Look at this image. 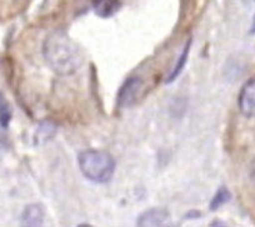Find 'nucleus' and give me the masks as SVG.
<instances>
[{"instance_id": "nucleus-1", "label": "nucleus", "mask_w": 255, "mask_h": 227, "mask_svg": "<svg viewBox=\"0 0 255 227\" xmlns=\"http://www.w3.org/2000/svg\"><path fill=\"white\" fill-rule=\"evenodd\" d=\"M43 55L46 64L59 76L75 74L83 65V54L77 44L64 33L56 31L45 39Z\"/></svg>"}, {"instance_id": "nucleus-2", "label": "nucleus", "mask_w": 255, "mask_h": 227, "mask_svg": "<svg viewBox=\"0 0 255 227\" xmlns=\"http://www.w3.org/2000/svg\"><path fill=\"white\" fill-rule=\"evenodd\" d=\"M78 166L87 180L95 184H107L114 176L117 163L110 153L90 149L79 152Z\"/></svg>"}, {"instance_id": "nucleus-3", "label": "nucleus", "mask_w": 255, "mask_h": 227, "mask_svg": "<svg viewBox=\"0 0 255 227\" xmlns=\"http://www.w3.org/2000/svg\"><path fill=\"white\" fill-rule=\"evenodd\" d=\"M143 86V80L139 76H130L125 80L118 91V106L130 107L136 101Z\"/></svg>"}, {"instance_id": "nucleus-4", "label": "nucleus", "mask_w": 255, "mask_h": 227, "mask_svg": "<svg viewBox=\"0 0 255 227\" xmlns=\"http://www.w3.org/2000/svg\"><path fill=\"white\" fill-rule=\"evenodd\" d=\"M238 107L243 116L248 119L255 118V76L250 77L240 89Z\"/></svg>"}, {"instance_id": "nucleus-5", "label": "nucleus", "mask_w": 255, "mask_h": 227, "mask_svg": "<svg viewBox=\"0 0 255 227\" xmlns=\"http://www.w3.org/2000/svg\"><path fill=\"white\" fill-rule=\"evenodd\" d=\"M170 224V216L166 210L153 207L144 211L136 220V225L143 227H159Z\"/></svg>"}, {"instance_id": "nucleus-6", "label": "nucleus", "mask_w": 255, "mask_h": 227, "mask_svg": "<svg viewBox=\"0 0 255 227\" xmlns=\"http://www.w3.org/2000/svg\"><path fill=\"white\" fill-rule=\"evenodd\" d=\"M45 219V211L40 204H30L25 206L20 215V225L21 226L38 227L44 224Z\"/></svg>"}, {"instance_id": "nucleus-7", "label": "nucleus", "mask_w": 255, "mask_h": 227, "mask_svg": "<svg viewBox=\"0 0 255 227\" xmlns=\"http://www.w3.org/2000/svg\"><path fill=\"white\" fill-rule=\"evenodd\" d=\"M93 9L100 18H112L119 11L120 0H93Z\"/></svg>"}, {"instance_id": "nucleus-8", "label": "nucleus", "mask_w": 255, "mask_h": 227, "mask_svg": "<svg viewBox=\"0 0 255 227\" xmlns=\"http://www.w3.org/2000/svg\"><path fill=\"white\" fill-rule=\"evenodd\" d=\"M56 134V125L53 121H43L39 124L35 134H34V144L35 145H43L48 143L55 136Z\"/></svg>"}, {"instance_id": "nucleus-9", "label": "nucleus", "mask_w": 255, "mask_h": 227, "mask_svg": "<svg viewBox=\"0 0 255 227\" xmlns=\"http://www.w3.org/2000/svg\"><path fill=\"white\" fill-rule=\"evenodd\" d=\"M191 41H193V40H191V38L189 39L188 41H186V44H185V46H184L183 51H181V54L179 55V59H178V62H176L175 67H174V69L171 70V73L168 75V77H166L165 84H170V82L175 81L176 77H178L179 75L181 74V72L184 70V68H185V65H186V62H188L189 53H190Z\"/></svg>"}, {"instance_id": "nucleus-10", "label": "nucleus", "mask_w": 255, "mask_h": 227, "mask_svg": "<svg viewBox=\"0 0 255 227\" xmlns=\"http://www.w3.org/2000/svg\"><path fill=\"white\" fill-rule=\"evenodd\" d=\"M230 200H232V195H230L229 190L224 186L220 187V189L215 192V195H214V197L212 199V201H210V205H209L210 210H212V211L219 210L220 207L224 206L225 204H228Z\"/></svg>"}, {"instance_id": "nucleus-11", "label": "nucleus", "mask_w": 255, "mask_h": 227, "mask_svg": "<svg viewBox=\"0 0 255 227\" xmlns=\"http://www.w3.org/2000/svg\"><path fill=\"white\" fill-rule=\"evenodd\" d=\"M13 111L8 102L5 101L4 97H1V104H0V121H1V128L6 129L11 121Z\"/></svg>"}, {"instance_id": "nucleus-12", "label": "nucleus", "mask_w": 255, "mask_h": 227, "mask_svg": "<svg viewBox=\"0 0 255 227\" xmlns=\"http://www.w3.org/2000/svg\"><path fill=\"white\" fill-rule=\"evenodd\" d=\"M250 179H252L253 184H254V186H255V157H254V160H253L252 166H250Z\"/></svg>"}, {"instance_id": "nucleus-13", "label": "nucleus", "mask_w": 255, "mask_h": 227, "mask_svg": "<svg viewBox=\"0 0 255 227\" xmlns=\"http://www.w3.org/2000/svg\"><path fill=\"white\" fill-rule=\"evenodd\" d=\"M253 31L255 33V18H254V23H253Z\"/></svg>"}]
</instances>
